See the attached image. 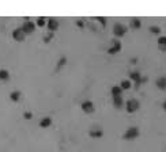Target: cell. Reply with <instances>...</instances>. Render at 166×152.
<instances>
[{"label": "cell", "instance_id": "1", "mask_svg": "<svg viewBox=\"0 0 166 152\" xmlns=\"http://www.w3.org/2000/svg\"><path fill=\"white\" fill-rule=\"evenodd\" d=\"M139 136V131L138 128H128V131L124 133V138L125 140H132V138H136Z\"/></svg>", "mask_w": 166, "mask_h": 152}, {"label": "cell", "instance_id": "2", "mask_svg": "<svg viewBox=\"0 0 166 152\" xmlns=\"http://www.w3.org/2000/svg\"><path fill=\"white\" fill-rule=\"evenodd\" d=\"M139 109V102L136 99H129L127 102V111L128 113H135Z\"/></svg>", "mask_w": 166, "mask_h": 152}, {"label": "cell", "instance_id": "3", "mask_svg": "<svg viewBox=\"0 0 166 152\" xmlns=\"http://www.w3.org/2000/svg\"><path fill=\"white\" fill-rule=\"evenodd\" d=\"M21 29L23 30V33H25V34H30V33L34 31L35 23H34V22H25V23H23V26H22Z\"/></svg>", "mask_w": 166, "mask_h": 152}, {"label": "cell", "instance_id": "4", "mask_svg": "<svg viewBox=\"0 0 166 152\" xmlns=\"http://www.w3.org/2000/svg\"><path fill=\"white\" fill-rule=\"evenodd\" d=\"M125 27H124L121 23H116L114 25V27H113V33H114V36L116 37H123L124 34H125Z\"/></svg>", "mask_w": 166, "mask_h": 152}, {"label": "cell", "instance_id": "5", "mask_svg": "<svg viewBox=\"0 0 166 152\" xmlns=\"http://www.w3.org/2000/svg\"><path fill=\"white\" fill-rule=\"evenodd\" d=\"M80 107L85 113H93V111H94V103H93L91 101H85V102L82 103Z\"/></svg>", "mask_w": 166, "mask_h": 152}, {"label": "cell", "instance_id": "6", "mask_svg": "<svg viewBox=\"0 0 166 152\" xmlns=\"http://www.w3.org/2000/svg\"><path fill=\"white\" fill-rule=\"evenodd\" d=\"M46 26H48V29H49L50 31H56L57 27H59V22H57L56 19L49 18L48 19V22H46Z\"/></svg>", "mask_w": 166, "mask_h": 152}, {"label": "cell", "instance_id": "7", "mask_svg": "<svg viewBox=\"0 0 166 152\" xmlns=\"http://www.w3.org/2000/svg\"><path fill=\"white\" fill-rule=\"evenodd\" d=\"M25 33H23V30L22 29H17V30H14V33H12V37H14L17 41H23L25 39Z\"/></svg>", "mask_w": 166, "mask_h": 152}, {"label": "cell", "instance_id": "8", "mask_svg": "<svg viewBox=\"0 0 166 152\" xmlns=\"http://www.w3.org/2000/svg\"><path fill=\"white\" fill-rule=\"evenodd\" d=\"M120 49H121V44L119 42V41H113V42H112V46L109 48L108 52H109L110 54H114V53H117Z\"/></svg>", "mask_w": 166, "mask_h": 152}, {"label": "cell", "instance_id": "9", "mask_svg": "<svg viewBox=\"0 0 166 152\" xmlns=\"http://www.w3.org/2000/svg\"><path fill=\"white\" fill-rule=\"evenodd\" d=\"M129 78H131L132 80L136 81V84H140L142 80H143V79H142V76L139 75V72H131V74H129Z\"/></svg>", "mask_w": 166, "mask_h": 152}, {"label": "cell", "instance_id": "10", "mask_svg": "<svg viewBox=\"0 0 166 152\" xmlns=\"http://www.w3.org/2000/svg\"><path fill=\"white\" fill-rule=\"evenodd\" d=\"M50 124H52V120H50L49 117H45V118H42V120L40 121V126L41 128H48L50 126Z\"/></svg>", "mask_w": 166, "mask_h": 152}, {"label": "cell", "instance_id": "11", "mask_svg": "<svg viewBox=\"0 0 166 152\" xmlns=\"http://www.w3.org/2000/svg\"><path fill=\"white\" fill-rule=\"evenodd\" d=\"M157 86H158L161 90H165L166 88V78H165V76H161V78L157 80Z\"/></svg>", "mask_w": 166, "mask_h": 152}, {"label": "cell", "instance_id": "12", "mask_svg": "<svg viewBox=\"0 0 166 152\" xmlns=\"http://www.w3.org/2000/svg\"><path fill=\"white\" fill-rule=\"evenodd\" d=\"M121 92H123V90H121L120 86H113L112 87V95L113 96H121Z\"/></svg>", "mask_w": 166, "mask_h": 152}, {"label": "cell", "instance_id": "13", "mask_svg": "<svg viewBox=\"0 0 166 152\" xmlns=\"http://www.w3.org/2000/svg\"><path fill=\"white\" fill-rule=\"evenodd\" d=\"M123 103V96H113V105L116 107H121Z\"/></svg>", "mask_w": 166, "mask_h": 152}, {"label": "cell", "instance_id": "14", "mask_svg": "<svg viewBox=\"0 0 166 152\" xmlns=\"http://www.w3.org/2000/svg\"><path fill=\"white\" fill-rule=\"evenodd\" d=\"M158 45L162 50H166V37L165 36H162V37H159L158 38Z\"/></svg>", "mask_w": 166, "mask_h": 152}, {"label": "cell", "instance_id": "15", "mask_svg": "<svg viewBox=\"0 0 166 152\" xmlns=\"http://www.w3.org/2000/svg\"><path fill=\"white\" fill-rule=\"evenodd\" d=\"M120 87H121V90H129L132 87V84H131V81L129 80H123L121 81V84H120Z\"/></svg>", "mask_w": 166, "mask_h": 152}, {"label": "cell", "instance_id": "16", "mask_svg": "<svg viewBox=\"0 0 166 152\" xmlns=\"http://www.w3.org/2000/svg\"><path fill=\"white\" fill-rule=\"evenodd\" d=\"M8 78H10V74H8V71H6V69H1V71H0V80H8Z\"/></svg>", "mask_w": 166, "mask_h": 152}, {"label": "cell", "instance_id": "17", "mask_svg": "<svg viewBox=\"0 0 166 152\" xmlns=\"http://www.w3.org/2000/svg\"><path fill=\"white\" fill-rule=\"evenodd\" d=\"M90 136H91V137H101V136H102V131H99V129H93V131H90Z\"/></svg>", "mask_w": 166, "mask_h": 152}, {"label": "cell", "instance_id": "18", "mask_svg": "<svg viewBox=\"0 0 166 152\" xmlns=\"http://www.w3.org/2000/svg\"><path fill=\"white\" fill-rule=\"evenodd\" d=\"M19 98H21V91H14V92H11V101L17 102Z\"/></svg>", "mask_w": 166, "mask_h": 152}, {"label": "cell", "instance_id": "19", "mask_svg": "<svg viewBox=\"0 0 166 152\" xmlns=\"http://www.w3.org/2000/svg\"><path fill=\"white\" fill-rule=\"evenodd\" d=\"M131 26H132V27H135V29H139L142 26V23H140V21H139L138 18H134L131 21Z\"/></svg>", "mask_w": 166, "mask_h": 152}, {"label": "cell", "instance_id": "20", "mask_svg": "<svg viewBox=\"0 0 166 152\" xmlns=\"http://www.w3.org/2000/svg\"><path fill=\"white\" fill-rule=\"evenodd\" d=\"M45 23H46V19H45V18H42V16H40V18L37 19V22H35V25L40 26V27L45 26Z\"/></svg>", "mask_w": 166, "mask_h": 152}, {"label": "cell", "instance_id": "21", "mask_svg": "<svg viewBox=\"0 0 166 152\" xmlns=\"http://www.w3.org/2000/svg\"><path fill=\"white\" fill-rule=\"evenodd\" d=\"M150 31H151L152 34H159V27H157V26H151V27H150Z\"/></svg>", "mask_w": 166, "mask_h": 152}, {"label": "cell", "instance_id": "22", "mask_svg": "<svg viewBox=\"0 0 166 152\" xmlns=\"http://www.w3.org/2000/svg\"><path fill=\"white\" fill-rule=\"evenodd\" d=\"M25 118H32V113H25Z\"/></svg>", "mask_w": 166, "mask_h": 152}, {"label": "cell", "instance_id": "23", "mask_svg": "<svg viewBox=\"0 0 166 152\" xmlns=\"http://www.w3.org/2000/svg\"><path fill=\"white\" fill-rule=\"evenodd\" d=\"M76 25H79V26H80V27H82V26H83V22H82V21H79L78 23H76Z\"/></svg>", "mask_w": 166, "mask_h": 152}, {"label": "cell", "instance_id": "24", "mask_svg": "<svg viewBox=\"0 0 166 152\" xmlns=\"http://www.w3.org/2000/svg\"><path fill=\"white\" fill-rule=\"evenodd\" d=\"M163 109L166 110V101H165V102H163Z\"/></svg>", "mask_w": 166, "mask_h": 152}]
</instances>
